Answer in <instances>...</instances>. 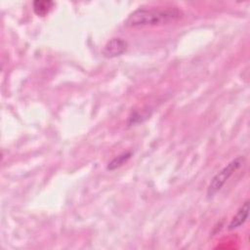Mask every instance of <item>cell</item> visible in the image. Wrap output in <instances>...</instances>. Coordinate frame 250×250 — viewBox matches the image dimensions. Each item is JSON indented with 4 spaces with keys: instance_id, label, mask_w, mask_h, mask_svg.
Masks as SVG:
<instances>
[{
    "instance_id": "1",
    "label": "cell",
    "mask_w": 250,
    "mask_h": 250,
    "mask_svg": "<svg viewBox=\"0 0 250 250\" xmlns=\"http://www.w3.org/2000/svg\"><path fill=\"white\" fill-rule=\"evenodd\" d=\"M183 17V13L177 7H149L139 8L132 12L124 21L127 27L157 26L174 22Z\"/></svg>"
},
{
    "instance_id": "2",
    "label": "cell",
    "mask_w": 250,
    "mask_h": 250,
    "mask_svg": "<svg viewBox=\"0 0 250 250\" xmlns=\"http://www.w3.org/2000/svg\"><path fill=\"white\" fill-rule=\"evenodd\" d=\"M244 161L245 158L242 155H239L229 161L225 167H223L218 173H216L208 185L206 191L207 197L211 198L217 192H219L225 186V184L229 181V179L244 164Z\"/></svg>"
},
{
    "instance_id": "3",
    "label": "cell",
    "mask_w": 250,
    "mask_h": 250,
    "mask_svg": "<svg viewBox=\"0 0 250 250\" xmlns=\"http://www.w3.org/2000/svg\"><path fill=\"white\" fill-rule=\"evenodd\" d=\"M127 42L119 37H113L106 42L103 49V55L105 58H115L124 54L127 50Z\"/></svg>"
},
{
    "instance_id": "4",
    "label": "cell",
    "mask_w": 250,
    "mask_h": 250,
    "mask_svg": "<svg viewBox=\"0 0 250 250\" xmlns=\"http://www.w3.org/2000/svg\"><path fill=\"white\" fill-rule=\"evenodd\" d=\"M248 214H249V200L247 199L242 203L240 208L237 210L236 214L231 218L228 226V229L229 230H233L241 227L242 225H244V223L248 219Z\"/></svg>"
},
{
    "instance_id": "5",
    "label": "cell",
    "mask_w": 250,
    "mask_h": 250,
    "mask_svg": "<svg viewBox=\"0 0 250 250\" xmlns=\"http://www.w3.org/2000/svg\"><path fill=\"white\" fill-rule=\"evenodd\" d=\"M55 3L53 1L49 0H36L33 2V11L34 13L39 17L46 16L51 9L54 7Z\"/></svg>"
},
{
    "instance_id": "6",
    "label": "cell",
    "mask_w": 250,
    "mask_h": 250,
    "mask_svg": "<svg viewBox=\"0 0 250 250\" xmlns=\"http://www.w3.org/2000/svg\"><path fill=\"white\" fill-rule=\"evenodd\" d=\"M131 155H132V152H130V151H129V152H123V153L119 154L118 156L114 157V158L108 163L106 169L112 171V170H115V169L119 168L120 166H122L125 162H127V161L130 159Z\"/></svg>"
}]
</instances>
